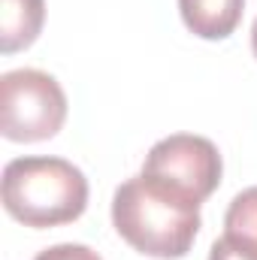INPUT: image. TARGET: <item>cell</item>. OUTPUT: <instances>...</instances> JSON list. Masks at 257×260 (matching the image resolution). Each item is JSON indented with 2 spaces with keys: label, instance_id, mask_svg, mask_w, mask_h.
Instances as JSON below:
<instances>
[{
  "label": "cell",
  "instance_id": "4",
  "mask_svg": "<svg viewBox=\"0 0 257 260\" xmlns=\"http://www.w3.org/2000/svg\"><path fill=\"white\" fill-rule=\"evenodd\" d=\"M142 173L164 179L203 203L221 185L224 164L212 139L194 136V133H173L151 145V151L145 154Z\"/></svg>",
  "mask_w": 257,
  "mask_h": 260
},
{
  "label": "cell",
  "instance_id": "1",
  "mask_svg": "<svg viewBox=\"0 0 257 260\" xmlns=\"http://www.w3.org/2000/svg\"><path fill=\"white\" fill-rule=\"evenodd\" d=\"M112 224L133 251L157 260H179L200 233V200L154 179L133 176L112 197Z\"/></svg>",
  "mask_w": 257,
  "mask_h": 260
},
{
  "label": "cell",
  "instance_id": "2",
  "mask_svg": "<svg viewBox=\"0 0 257 260\" xmlns=\"http://www.w3.org/2000/svg\"><path fill=\"white\" fill-rule=\"evenodd\" d=\"M3 209L24 227H61L88 209V179L64 157H15L3 167Z\"/></svg>",
  "mask_w": 257,
  "mask_h": 260
},
{
  "label": "cell",
  "instance_id": "9",
  "mask_svg": "<svg viewBox=\"0 0 257 260\" xmlns=\"http://www.w3.org/2000/svg\"><path fill=\"white\" fill-rule=\"evenodd\" d=\"M209 260H257V254L245 251V248H239V245H236V242H230L227 236H221V239L212 245Z\"/></svg>",
  "mask_w": 257,
  "mask_h": 260
},
{
  "label": "cell",
  "instance_id": "7",
  "mask_svg": "<svg viewBox=\"0 0 257 260\" xmlns=\"http://www.w3.org/2000/svg\"><path fill=\"white\" fill-rule=\"evenodd\" d=\"M224 236L239 248L257 254V185L233 197L224 215Z\"/></svg>",
  "mask_w": 257,
  "mask_h": 260
},
{
  "label": "cell",
  "instance_id": "3",
  "mask_svg": "<svg viewBox=\"0 0 257 260\" xmlns=\"http://www.w3.org/2000/svg\"><path fill=\"white\" fill-rule=\"evenodd\" d=\"M67 121V94L43 70H12L0 79V133L9 142L52 139Z\"/></svg>",
  "mask_w": 257,
  "mask_h": 260
},
{
  "label": "cell",
  "instance_id": "6",
  "mask_svg": "<svg viewBox=\"0 0 257 260\" xmlns=\"http://www.w3.org/2000/svg\"><path fill=\"white\" fill-rule=\"evenodd\" d=\"M46 21V0H0V52L15 55L37 43Z\"/></svg>",
  "mask_w": 257,
  "mask_h": 260
},
{
  "label": "cell",
  "instance_id": "8",
  "mask_svg": "<svg viewBox=\"0 0 257 260\" xmlns=\"http://www.w3.org/2000/svg\"><path fill=\"white\" fill-rule=\"evenodd\" d=\"M34 260H103L94 248L88 245H79V242H61V245H52L46 251H40Z\"/></svg>",
  "mask_w": 257,
  "mask_h": 260
},
{
  "label": "cell",
  "instance_id": "5",
  "mask_svg": "<svg viewBox=\"0 0 257 260\" xmlns=\"http://www.w3.org/2000/svg\"><path fill=\"white\" fill-rule=\"evenodd\" d=\"M185 27L200 40H227L245 12V0H179Z\"/></svg>",
  "mask_w": 257,
  "mask_h": 260
},
{
  "label": "cell",
  "instance_id": "10",
  "mask_svg": "<svg viewBox=\"0 0 257 260\" xmlns=\"http://www.w3.org/2000/svg\"><path fill=\"white\" fill-rule=\"evenodd\" d=\"M251 49H254V58H257V18H254V27H251Z\"/></svg>",
  "mask_w": 257,
  "mask_h": 260
}]
</instances>
